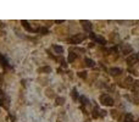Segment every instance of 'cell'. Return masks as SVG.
Returning a JSON list of instances; mask_svg holds the SVG:
<instances>
[{
    "mask_svg": "<svg viewBox=\"0 0 139 122\" xmlns=\"http://www.w3.org/2000/svg\"><path fill=\"white\" fill-rule=\"evenodd\" d=\"M100 103L103 105H106V106H112L113 105V99H112L110 95L107 94H103L100 96Z\"/></svg>",
    "mask_w": 139,
    "mask_h": 122,
    "instance_id": "cell-1",
    "label": "cell"
},
{
    "mask_svg": "<svg viewBox=\"0 0 139 122\" xmlns=\"http://www.w3.org/2000/svg\"><path fill=\"white\" fill-rule=\"evenodd\" d=\"M84 39H85V34H76V35H73L72 38L70 39V42L72 44H78V43L83 42Z\"/></svg>",
    "mask_w": 139,
    "mask_h": 122,
    "instance_id": "cell-2",
    "label": "cell"
},
{
    "mask_svg": "<svg viewBox=\"0 0 139 122\" xmlns=\"http://www.w3.org/2000/svg\"><path fill=\"white\" fill-rule=\"evenodd\" d=\"M137 61H138V54H132L131 56H128L127 57V64L129 65V66L134 65Z\"/></svg>",
    "mask_w": 139,
    "mask_h": 122,
    "instance_id": "cell-3",
    "label": "cell"
},
{
    "mask_svg": "<svg viewBox=\"0 0 139 122\" xmlns=\"http://www.w3.org/2000/svg\"><path fill=\"white\" fill-rule=\"evenodd\" d=\"M133 79L131 77H127L124 81H123V83L121 84V87H123V88H132V84H133Z\"/></svg>",
    "mask_w": 139,
    "mask_h": 122,
    "instance_id": "cell-4",
    "label": "cell"
},
{
    "mask_svg": "<svg viewBox=\"0 0 139 122\" xmlns=\"http://www.w3.org/2000/svg\"><path fill=\"white\" fill-rule=\"evenodd\" d=\"M121 50H122V54L128 55V54L132 53V46H131L129 44H122L121 45Z\"/></svg>",
    "mask_w": 139,
    "mask_h": 122,
    "instance_id": "cell-5",
    "label": "cell"
},
{
    "mask_svg": "<svg viewBox=\"0 0 139 122\" xmlns=\"http://www.w3.org/2000/svg\"><path fill=\"white\" fill-rule=\"evenodd\" d=\"M90 38H93L95 42H98V43H100V44H106V40L103 37H98V35H95V34H90Z\"/></svg>",
    "mask_w": 139,
    "mask_h": 122,
    "instance_id": "cell-6",
    "label": "cell"
},
{
    "mask_svg": "<svg viewBox=\"0 0 139 122\" xmlns=\"http://www.w3.org/2000/svg\"><path fill=\"white\" fill-rule=\"evenodd\" d=\"M109 72L111 73L112 76H118L120 73H122V70H121V68H118V67H112V68L109 70Z\"/></svg>",
    "mask_w": 139,
    "mask_h": 122,
    "instance_id": "cell-7",
    "label": "cell"
},
{
    "mask_svg": "<svg viewBox=\"0 0 139 122\" xmlns=\"http://www.w3.org/2000/svg\"><path fill=\"white\" fill-rule=\"evenodd\" d=\"M81 23L83 25V28L87 32H90V31H92V23L89 22V21H81Z\"/></svg>",
    "mask_w": 139,
    "mask_h": 122,
    "instance_id": "cell-8",
    "label": "cell"
},
{
    "mask_svg": "<svg viewBox=\"0 0 139 122\" xmlns=\"http://www.w3.org/2000/svg\"><path fill=\"white\" fill-rule=\"evenodd\" d=\"M111 116H112V118H115V120H121V112L117 110H112Z\"/></svg>",
    "mask_w": 139,
    "mask_h": 122,
    "instance_id": "cell-9",
    "label": "cell"
},
{
    "mask_svg": "<svg viewBox=\"0 0 139 122\" xmlns=\"http://www.w3.org/2000/svg\"><path fill=\"white\" fill-rule=\"evenodd\" d=\"M122 122H133V116H132L131 114H126Z\"/></svg>",
    "mask_w": 139,
    "mask_h": 122,
    "instance_id": "cell-10",
    "label": "cell"
},
{
    "mask_svg": "<svg viewBox=\"0 0 139 122\" xmlns=\"http://www.w3.org/2000/svg\"><path fill=\"white\" fill-rule=\"evenodd\" d=\"M38 72H39V73H42V72H46V73H49V72H51V67H49V66L42 67V68H39V70H38Z\"/></svg>",
    "mask_w": 139,
    "mask_h": 122,
    "instance_id": "cell-11",
    "label": "cell"
},
{
    "mask_svg": "<svg viewBox=\"0 0 139 122\" xmlns=\"http://www.w3.org/2000/svg\"><path fill=\"white\" fill-rule=\"evenodd\" d=\"M53 49L55 50L57 54H62V53H64V49H62V46H59V45H53Z\"/></svg>",
    "mask_w": 139,
    "mask_h": 122,
    "instance_id": "cell-12",
    "label": "cell"
},
{
    "mask_svg": "<svg viewBox=\"0 0 139 122\" xmlns=\"http://www.w3.org/2000/svg\"><path fill=\"white\" fill-rule=\"evenodd\" d=\"M84 62H85V65H87V66H89V67H93V66H94V64H95L94 61L90 60V59H88V57L84 60Z\"/></svg>",
    "mask_w": 139,
    "mask_h": 122,
    "instance_id": "cell-13",
    "label": "cell"
},
{
    "mask_svg": "<svg viewBox=\"0 0 139 122\" xmlns=\"http://www.w3.org/2000/svg\"><path fill=\"white\" fill-rule=\"evenodd\" d=\"M76 57H77V55H76V54H73V53H71V54L68 55V62L74 61V60H76Z\"/></svg>",
    "mask_w": 139,
    "mask_h": 122,
    "instance_id": "cell-14",
    "label": "cell"
},
{
    "mask_svg": "<svg viewBox=\"0 0 139 122\" xmlns=\"http://www.w3.org/2000/svg\"><path fill=\"white\" fill-rule=\"evenodd\" d=\"M99 112H100V111L98 110V107L95 106L94 110H93V116H94V117H99V116H100V114H99Z\"/></svg>",
    "mask_w": 139,
    "mask_h": 122,
    "instance_id": "cell-15",
    "label": "cell"
},
{
    "mask_svg": "<svg viewBox=\"0 0 139 122\" xmlns=\"http://www.w3.org/2000/svg\"><path fill=\"white\" fill-rule=\"evenodd\" d=\"M65 103V99L64 98H56V104L57 105H62Z\"/></svg>",
    "mask_w": 139,
    "mask_h": 122,
    "instance_id": "cell-16",
    "label": "cell"
},
{
    "mask_svg": "<svg viewBox=\"0 0 139 122\" xmlns=\"http://www.w3.org/2000/svg\"><path fill=\"white\" fill-rule=\"evenodd\" d=\"M46 95H48L49 98H53V96H54V92H53L51 89H48V90H46Z\"/></svg>",
    "mask_w": 139,
    "mask_h": 122,
    "instance_id": "cell-17",
    "label": "cell"
},
{
    "mask_svg": "<svg viewBox=\"0 0 139 122\" xmlns=\"http://www.w3.org/2000/svg\"><path fill=\"white\" fill-rule=\"evenodd\" d=\"M77 96H78L77 90H76V89H73V90H72V98H73V100H76V99H77Z\"/></svg>",
    "mask_w": 139,
    "mask_h": 122,
    "instance_id": "cell-18",
    "label": "cell"
},
{
    "mask_svg": "<svg viewBox=\"0 0 139 122\" xmlns=\"http://www.w3.org/2000/svg\"><path fill=\"white\" fill-rule=\"evenodd\" d=\"M81 101H82V104H88V99L85 96H81Z\"/></svg>",
    "mask_w": 139,
    "mask_h": 122,
    "instance_id": "cell-19",
    "label": "cell"
},
{
    "mask_svg": "<svg viewBox=\"0 0 139 122\" xmlns=\"http://www.w3.org/2000/svg\"><path fill=\"white\" fill-rule=\"evenodd\" d=\"M78 76H79V77H82V78L87 77V72H79V73H78Z\"/></svg>",
    "mask_w": 139,
    "mask_h": 122,
    "instance_id": "cell-20",
    "label": "cell"
},
{
    "mask_svg": "<svg viewBox=\"0 0 139 122\" xmlns=\"http://www.w3.org/2000/svg\"><path fill=\"white\" fill-rule=\"evenodd\" d=\"M138 122H139V121H138Z\"/></svg>",
    "mask_w": 139,
    "mask_h": 122,
    "instance_id": "cell-21",
    "label": "cell"
}]
</instances>
